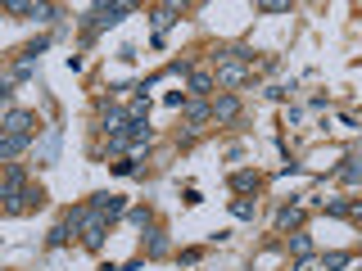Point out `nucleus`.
<instances>
[{"mask_svg":"<svg viewBox=\"0 0 362 271\" xmlns=\"http://www.w3.org/2000/svg\"><path fill=\"white\" fill-rule=\"evenodd\" d=\"M77 235H82V244H87L91 253H100V249H104V235H109V222H104L100 213H91V217H87V226L77 231Z\"/></svg>","mask_w":362,"mask_h":271,"instance_id":"3","label":"nucleus"},{"mask_svg":"<svg viewBox=\"0 0 362 271\" xmlns=\"http://www.w3.org/2000/svg\"><path fill=\"white\" fill-rule=\"evenodd\" d=\"M68 239H73V231H68V226H64V217H59L55 226H50V235H45V244H50V249H64Z\"/></svg>","mask_w":362,"mask_h":271,"instance_id":"18","label":"nucleus"},{"mask_svg":"<svg viewBox=\"0 0 362 271\" xmlns=\"http://www.w3.org/2000/svg\"><path fill=\"white\" fill-rule=\"evenodd\" d=\"M55 5H50V0H41V5H36V0H32V10H27V19H36V23H45V19H55Z\"/></svg>","mask_w":362,"mask_h":271,"instance_id":"22","label":"nucleus"},{"mask_svg":"<svg viewBox=\"0 0 362 271\" xmlns=\"http://www.w3.org/2000/svg\"><path fill=\"white\" fill-rule=\"evenodd\" d=\"M186 99H190L186 91H172V95H168V108H186Z\"/></svg>","mask_w":362,"mask_h":271,"instance_id":"30","label":"nucleus"},{"mask_svg":"<svg viewBox=\"0 0 362 271\" xmlns=\"http://www.w3.org/2000/svg\"><path fill=\"white\" fill-rule=\"evenodd\" d=\"M286 244H290V253H295V258H313V239H308L304 231H290Z\"/></svg>","mask_w":362,"mask_h":271,"instance_id":"15","label":"nucleus"},{"mask_svg":"<svg viewBox=\"0 0 362 271\" xmlns=\"http://www.w3.org/2000/svg\"><path fill=\"white\" fill-rule=\"evenodd\" d=\"M209 104H213V118L218 122H236L240 118V99L236 95H218V99H209Z\"/></svg>","mask_w":362,"mask_h":271,"instance_id":"9","label":"nucleus"},{"mask_svg":"<svg viewBox=\"0 0 362 271\" xmlns=\"http://www.w3.org/2000/svg\"><path fill=\"white\" fill-rule=\"evenodd\" d=\"M231 217L236 222H253V204L249 199H231Z\"/></svg>","mask_w":362,"mask_h":271,"instance_id":"23","label":"nucleus"},{"mask_svg":"<svg viewBox=\"0 0 362 271\" xmlns=\"http://www.w3.org/2000/svg\"><path fill=\"white\" fill-rule=\"evenodd\" d=\"M340 181H344V185H358V181H362V163H358V158H344V163H340Z\"/></svg>","mask_w":362,"mask_h":271,"instance_id":"19","label":"nucleus"},{"mask_svg":"<svg viewBox=\"0 0 362 271\" xmlns=\"http://www.w3.org/2000/svg\"><path fill=\"white\" fill-rule=\"evenodd\" d=\"M321 208H326V217H349V222H358V217H362L358 199H321Z\"/></svg>","mask_w":362,"mask_h":271,"instance_id":"6","label":"nucleus"},{"mask_svg":"<svg viewBox=\"0 0 362 271\" xmlns=\"http://www.w3.org/2000/svg\"><path fill=\"white\" fill-rule=\"evenodd\" d=\"M127 217H132L136 226H145V231L154 226V213H150V208H127Z\"/></svg>","mask_w":362,"mask_h":271,"instance_id":"26","label":"nucleus"},{"mask_svg":"<svg viewBox=\"0 0 362 271\" xmlns=\"http://www.w3.org/2000/svg\"><path fill=\"white\" fill-rule=\"evenodd\" d=\"M213 86H218V82H213V73L209 68H190V99H209L213 95Z\"/></svg>","mask_w":362,"mask_h":271,"instance_id":"5","label":"nucleus"},{"mask_svg":"<svg viewBox=\"0 0 362 271\" xmlns=\"http://www.w3.org/2000/svg\"><path fill=\"white\" fill-rule=\"evenodd\" d=\"M41 204H45V190L27 181V185H23V208H41Z\"/></svg>","mask_w":362,"mask_h":271,"instance_id":"20","label":"nucleus"},{"mask_svg":"<svg viewBox=\"0 0 362 271\" xmlns=\"http://www.w3.org/2000/svg\"><path fill=\"white\" fill-rule=\"evenodd\" d=\"M258 185H263V176L249 172V167H245V172H231V190H236V195H253Z\"/></svg>","mask_w":362,"mask_h":271,"instance_id":"13","label":"nucleus"},{"mask_svg":"<svg viewBox=\"0 0 362 271\" xmlns=\"http://www.w3.org/2000/svg\"><path fill=\"white\" fill-rule=\"evenodd\" d=\"M122 113H127V122H145V118H150V95H136Z\"/></svg>","mask_w":362,"mask_h":271,"instance_id":"16","label":"nucleus"},{"mask_svg":"<svg viewBox=\"0 0 362 271\" xmlns=\"http://www.w3.org/2000/svg\"><path fill=\"white\" fill-rule=\"evenodd\" d=\"M213 82H222V86H245L249 82V68L245 64H218V77Z\"/></svg>","mask_w":362,"mask_h":271,"instance_id":"8","label":"nucleus"},{"mask_svg":"<svg viewBox=\"0 0 362 271\" xmlns=\"http://www.w3.org/2000/svg\"><path fill=\"white\" fill-rule=\"evenodd\" d=\"M27 150H32V141H23V136H0V163H14Z\"/></svg>","mask_w":362,"mask_h":271,"instance_id":"11","label":"nucleus"},{"mask_svg":"<svg viewBox=\"0 0 362 271\" xmlns=\"http://www.w3.org/2000/svg\"><path fill=\"white\" fill-rule=\"evenodd\" d=\"M45 50H50V36H36V41L27 45V50H23V54H32V59H36V54H45Z\"/></svg>","mask_w":362,"mask_h":271,"instance_id":"28","label":"nucleus"},{"mask_svg":"<svg viewBox=\"0 0 362 271\" xmlns=\"http://www.w3.org/2000/svg\"><path fill=\"white\" fill-rule=\"evenodd\" d=\"M168 253V235L159 226H150V235H145V258H163Z\"/></svg>","mask_w":362,"mask_h":271,"instance_id":"14","label":"nucleus"},{"mask_svg":"<svg viewBox=\"0 0 362 271\" xmlns=\"http://www.w3.org/2000/svg\"><path fill=\"white\" fill-rule=\"evenodd\" d=\"M190 68H195L190 59H177V64H168V73H172V77H190Z\"/></svg>","mask_w":362,"mask_h":271,"instance_id":"29","label":"nucleus"},{"mask_svg":"<svg viewBox=\"0 0 362 271\" xmlns=\"http://www.w3.org/2000/svg\"><path fill=\"white\" fill-rule=\"evenodd\" d=\"M276 231H304V204H286L276 213Z\"/></svg>","mask_w":362,"mask_h":271,"instance_id":"10","label":"nucleus"},{"mask_svg":"<svg viewBox=\"0 0 362 271\" xmlns=\"http://www.w3.org/2000/svg\"><path fill=\"white\" fill-rule=\"evenodd\" d=\"M0 136H23V141H32L36 136V113L32 108H10V113L0 118Z\"/></svg>","mask_w":362,"mask_h":271,"instance_id":"1","label":"nucleus"},{"mask_svg":"<svg viewBox=\"0 0 362 271\" xmlns=\"http://www.w3.org/2000/svg\"><path fill=\"white\" fill-rule=\"evenodd\" d=\"M32 73H36V59H32V54H23L19 64H14V77H19V82H27Z\"/></svg>","mask_w":362,"mask_h":271,"instance_id":"24","label":"nucleus"},{"mask_svg":"<svg viewBox=\"0 0 362 271\" xmlns=\"http://www.w3.org/2000/svg\"><path fill=\"white\" fill-rule=\"evenodd\" d=\"M100 127L109 131V136H113V131H127V113H122V108H113L109 99H100Z\"/></svg>","mask_w":362,"mask_h":271,"instance_id":"7","label":"nucleus"},{"mask_svg":"<svg viewBox=\"0 0 362 271\" xmlns=\"http://www.w3.org/2000/svg\"><path fill=\"white\" fill-rule=\"evenodd\" d=\"M258 14H290V0H258Z\"/></svg>","mask_w":362,"mask_h":271,"instance_id":"25","label":"nucleus"},{"mask_svg":"<svg viewBox=\"0 0 362 271\" xmlns=\"http://www.w3.org/2000/svg\"><path fill=\"white\" fill-rule=\"evenodd\" d=\"M113 172H118V176H141V167H136L132 158H118V163H113Z\"/></svg>","mask_w":362,"mask_h":271,"instance_id":"27","label":"nucleus"},{"mask_svg":"<svg viewBox=\"0 0 362 271\" xmlns=\"http://www.w3.org/2000/svg\"><path fill=\"white\" fill-rule=\"evenodd\" d=\"M91 213H100L104 222H118V217L127 213V199H122V195H109V190H100V195H91Z\"/></svg>","mask_w":362,"mask_h":271,"instance_id":"2","label":"nucleus"},{"mask_svg":"<svg viewBox=\"0 0 362 271\" xmlns=\"http://www.w3.org/2000/svg\"><path fill=\"white\" fill-rule=\"evenodd\" d=\"M349 262H353V253H349V249H335V253H326V258H321L317 267H326V271H344Z\"/></svg>","mask_w":362,"mask_h":271,"instance_id":"17","label":"nucleus"},{"mask_svg":"<svg viewBox=\"0 0 362 271\" xmlns=\"http://www.w3.org/2000/svg\"><path fill=\"white\" fill-rule=\"evenodd\" d=\"M14 86H19V77H14V68H5V73H0V104H10Z\"/></svg>","mask_w":362,"mask_h":271,"instance_id":"21","label":"nucleus"},{"mask_svg":"<svg viewBox=\"0 0 362 271\" xmlns=\"http://www.w3.org/2000/svg\"><path fill=\"white\" fill-rule=\"evenodd\" d=\"M150 23H154V41H163L168 27H172V23H181V5H159V10L150 14Z\"/></svg>","mask_w":362,"mask_h":271,"instance_id":"4","label":"nucleus"},{"mask_svg":"<svg viewBox=\"0 0 362 271\" xmlns=\"http://www.w3.org/2000/svg\"><path fill=\"white\" fill-rule=\"evenodd\" d=\"M213 118V104H209V99H186V122H190V127H204V122H209Z\"/></svg>","mask_w":362,"mask_h":271,"instance_id":"12","label":"nucleus"}]
</instances>
